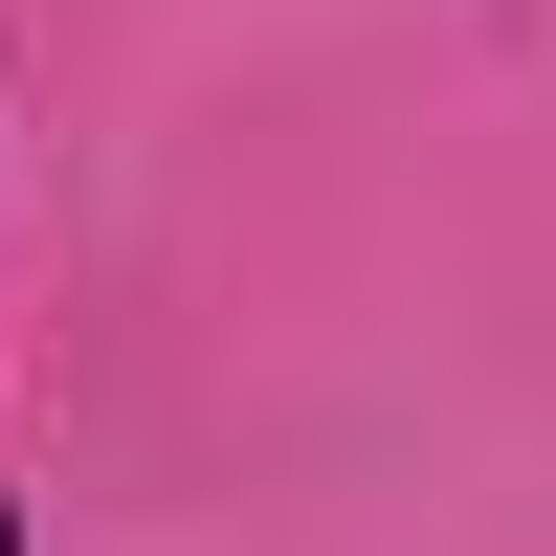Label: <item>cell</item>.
<instances>
[{
	"instance_id": "6da1fadb",
	"label": "cell",
	"mask_w": 556,
	"mask_h": 556,
	"mask_svg": "<svg viewBox=\"0 0 556 556\" xmlns=\"http://www.w3.org/2000/svg\"><path fill=\"white\" fill-rule=\"evenodd\" d=\"M0 556H23V534H0Z\"/></svg>"
}]
</instances>
